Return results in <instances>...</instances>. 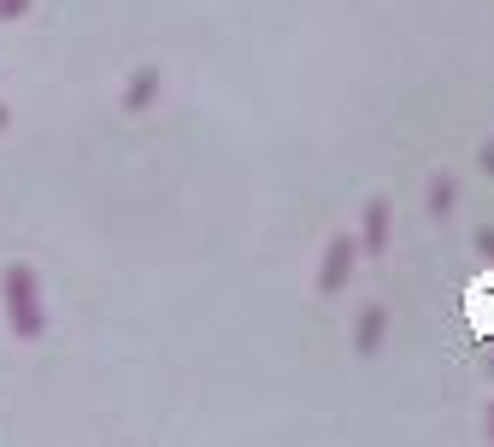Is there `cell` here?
I'll return each mask as SVG.
<instances>
[{
	"instance_id": "obj_3",
	"label": "cell",
	"mask_w": 494,
	"mask_h": 447,
	"mask_svg": "<svg viewBox=\"0 0 494 447\" xmlns=\"http://www.w3.org/2000/svg\"><path fill=\"white\" fill-rule=\"evenodd\" d=\"M376 336H383V312H371V318H365V329H359V353H371Z\"/></svg>"
},
{
	"instance_id": "obj_4",
	"label": "cell",
	"mask_w": 494,
	"mask_h": 447,
	"mask_svg": "<svg viewBox=\"0 0 494 447\" xmlns=\"http://www.w3.org/2000/svg\"><path fill=\"white\" fill-rule=\"evenodd\" d=\"M453 206V183L448 177H436V189H430V212H448Z\"/></svg>"
},
{
	"instance_id": "obj_2",
	"label": "cell",
	"mask_w": 494,
	"mask_h": 447,
	"mask_svg": "<svg viewBox=\"0 0 494 447\" xmlns=\"http://www.w3.org/2000/svg\"><path fill=\"white\" fill-rule=\"evenodd\" d=\"M383 229H388V206H371V212H365V241L383 247Z\"/></svg>"
},
{
	"instance_id": "obj_5",
	"label": "cell",
	"mask_w": 494,
	"mask_h": 447,
	"mask_svg": "<svg viewBox=\"0 0 494 447\" xmlns=\"http://www.w3.org/2000/svg\"><path fill=\"white\" fill-rule=\"evenodd\" d=\"M483 253H494V229H483Z\"/></svg>"
},
{
	"instance_id": "obj_6",
	"label": "cell",
	"mask_w": 494,
	"mask_h": 447,
	"mask_svg": "<svg viewBox=\"0 0 494 447\" xmlns=\"http://www.w3.org/2000/svg\"><path fill=\"white\" fill-rule=\"evenodd\" d=\"M483 165H488V171H494V141H488V147H483Z\"/></svg>"
},
{
	"instance_id": "obj_1",
	"label": "cell",
	"mask_w": 494,
	"mask_h": 447,
	"mask_svg": "<svg viewBox=\"0 0 494 447\" xmlns=\"http://www.w3.org/2000/svg\"><path fill=\"white\" fill-rule=\"evenodd\" d=\"M348 259H353V241L341 236L336 247H329V259H324V277H318V289H341V277H348Z\"/></svg>"
}]
</instances>
